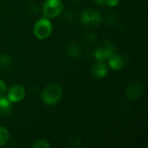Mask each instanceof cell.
Segmentation results:
<instances>
[{
    "label": "cell",
    "instance_id": "cell-14",
    "mask_svg": "<svg viewBox=\"0 0 148 148\" xmlns=\"http://www.w3.org/2000/svg\"><path fill=\"white\" fill-rule=\"evenodd\" d=\"M33 148H49L50 144L46 140H36L33 145Z\"/></svg>",
    "mask_w": 148,
    "mask_h": 148
},
{
    "label": "cell",
    "instance_id": "cell-11",
    "mask_svg": "<svg viewBox=\"0 0 148 148\" xmlns=\"http://www.w3.org/2000/svg\"><path fill=\"white\" fill-rule=\"evenodd\" d=\"M66 52L72 58H77L81 54V48L77 42L70 41L66 45Z\"/></svg>",
    "mask_w": 148,
    "mask_h": 148
},
{
    "label": "cell",
    "instance_id": "cell-19",
    "mask_svg": "<svg viewBox=\"0 0 148 148\" xmlns=\"http://www.w3.org/2000/svg\"><path fill=\"white\" fill-rule=\"evenodd\" d=\"M97 5H104L106 3V0H94Z\"/></svg>",
    "mask_w": 148,
    "mask_h": 148
},
{
    "label": "cell",
    "instance_id": "cell-2",
    "mask_svg": "<svg viewBox=\"0 0 148 148\" xmlns=\"http://www.w3.org/2000/svg\"><path fill=\"white\" fill-rule=\"evenodd\" d=\"M64 9V4L62 0H46L42 6V11L44 17L54 19L59 16Z\"/></svg>",
    "mask_w": 148,
    "mask_h": 148
},
{
    "label": "cell",
    "instance_id": "cell-1",
    "mask_svg": "<svg viewBox=\"0 0 148 148\" xmlns=\"http://www.w3.org/2000/svg\"><path fill=\"white\" fill-rule=\"evenodd\" d=\"M62 95V90L60 85L56 83H49L43 88L41 94V97L46 105L54 106L60 101Z\"/></svg>",
    "mask_w": 148,
    "mask_h": 148
},
{
    "label": "cell",
    "instance_id": "cell-18",
    "mask_svg": "<svg viewBox=\"0 0 148 148\" xmlns=\"http://www.w3.org/2000/svg\"><path fill=\"white\" fill-rule=\"evenodd\" d=\"M121 0H106V3L108 7H115L120 3Z\"/></svg>",
    "mask_w": 148,
    "mask_h": 148
},
{
    "label": "cell",
    "instance_id": "cell-17",
    "mask_svg": "<svg viewBox=\"0 0 148 148\" xmlns=\"http://www.w3.org/2000/svg\"><path fill=\"white\" fill-rule=\"evenodd\" d=\"M7 91V86L5 84V82L0 79V96L1 95H4V94Z\"/></svg>",
    "mask_w": 148,
    "mask_h": 148
},
{
    "label": "cell",
    "instance_id": "cell-20",
    "mask_svg": "<svg viewBox=\"0 0 148 148\" xmlns=\"http://www.w3.org/2000/svg\"><path fill=\"white\" fill-rule=\"evenodd\" d=\"M70 2H73V3H77L78 1H80V0H69Z\"/></svg>",
    "mask_w": 148,
    "mask_h": 148
},
{
    "label": "cell",
    "instance_id": "cell-13",
    "mask_svg": "<svg viewBox=\"0 0 148 148\" xmlns=\"http://www.w3.org/2000/svg\"><path fill=\"white\" fill-rule=\"evenodd\" d=\"M12 64V58L8 54H3L0 56V66L2 68H9Z\"/></svg>",
    "mask_w": 148,
    "mask_h": 148
},
{
    "label": "cell",
    "instance_id": "cell-6",
    "mask_svg": "<svg viewBox=\"0 0 148 148\" xmlns=\"http://www.w3.org/2000/svg\"><path fill=\"white\" fill-rule=\"evenodd\" d=\"M25 94V88L20 84H16L9 89L7 93V97L12 103H16L23 100Z\"/></svg>",
    "mask_w": 148,
    "mask_h": 148
},
{
    "label": "cell",
    "instance_id": "cell-7",
    "mask_svg": "<svg viewBox=\"0 0 148 148\" xmlns=\"http://www.w3.org/2000/svg\"><path fill=\"white\" fill-rule=\"evenodd\" d=\"M144 93V87L140 82H133L126 88L127 95L132 100H138Z\"/></svg>",
    "mask_w": 148,
    "mask_h": 148
},
{
    "label": "cell",
    "instance_id": "cell-10",
    "mask_svg": "<svg viewBox=\"0 0 148 148\" xmlns=\"http://www.w3.org/2000/svg\"><path fill=\"white\" fill-rule=\"evenodd\" d=\"M12 110V102L8 99L7 96L1 95L0 96V114L2 115H9Z\"/></svg>",
    "mask_w": 148,
    "mask_h": 148
},
{
    "label": "cell",
    "instance_id": "cell-9",
    "mask_svg": "<svg viewBox=\"0 0 148 148\" xmlns=\"http://www.w3.org/2000/svg\"><path fill=\"white\" fill-rule=\"evenodd\" d=\"M92 75L95 79H102L108 73V66L105 62H97L92 67Z\"/></svg>",
    "mask_w": 148,
    "mask_h": 148
},
{
    "label": "cell",
    "instance_id": "cell-16",
    "mask_svg": "<svg viewBox=\"0 0 148 148\" xmlns=\"http://www.w3.org/2000/svg\"><path fill=\"white\" fill-rule=\"evenodd\" d=\"M117 22V16L115 13H110L108 16V23L111 25L114 24Z\"/></svg>",
    "mask_w": 148,
    "mask_h": 148
},
{
    "label": "cell",
    "instance_id": "cell-4",
    "mask_svg": "<svg viewBox=\"0 0 148 148\" xmlns=\"http://www.w3.org/2000/svg\"><path fill=\"white\" fill-rule=\"evenodd\" d=\"M115 53V47L108 40H105L95 50L94 56L97 62H106L108 59Z\"/></svg>",
    "mask_w": 148,
    "mask_h": 148
},
{
    "label": "cell",
    "instance_id": "cell-5",
    "mask_svg": "<svg viewBox=\"0 0 148 148\" xmlns=\"http://www.w3.org/2000/svg\"><path fill=\"white\" fill-rule=\"evenodd\" d=\"M101 15L99 11L92 9L85 10L81 15V22L90 28H96L101 23Z\"/></svg>",
    "mask_w": 148,
    "mask_h": 148
},
{
    "label": "cell",
    "instance_id": "cell-3",
    "mask_svg": "<svg viewBox=\"0 0 148 148\" xmlns=\"http://www.w3.org/2000/svg\"><path fill=\"white\" fill-rule=\"evenodd\" d=\"M53 25L50 19L47 17L40 18L36 22L33 29V32L35 36L39 40L47 39L52 33Z\"/></svg>",
    "mask_w": 148,
    "mask_h": 148
},
{
    "label": "cell",
    "instance_id": "cell-12",
    "mask_svg": "<svg viewBox=\"0 0 148 148\" xmlns=\"http://www.w3.org/2000/svg\"><path fill=\"white\" fill-rule=\"evenodd\" d=\"M10 139V133L4 127H0V147L5 146Z\"/></svg>",
    "mask_w": 148,
    "mask_h": 148
},
{
    "label": "cell",
    "instance_id": "cell-8",
    "mask_svg": "<svg viewBox=\"0 0 148 148\" xmlns=\"http://www.w3.org/2000/svg\"><path fill=\"white\" fill-rule=\"evenodd\" d=\"M108 66L112 69L115 71H119L125 67L127 63V59L123 56L114 53L108 59Z\"/></svg>",
    "mask_w": 148,
    "mask_h": 148
},
{
    "label": "cell",
    "instance_id": "cell-15",
    "mask_svg": "<svg viewBox=\"0 0 148 148\" xmlns=\"http://www.w3.org/2000/svg\"><path fill=\"white\" fill-rule=\"evenodd\" d=\"M85 40L88 44H93L96 42V36L94 33H88L85 36Z\"/></svg>",
    "mask_w": 148,
    "mask_h": 148
}]
</instances>
